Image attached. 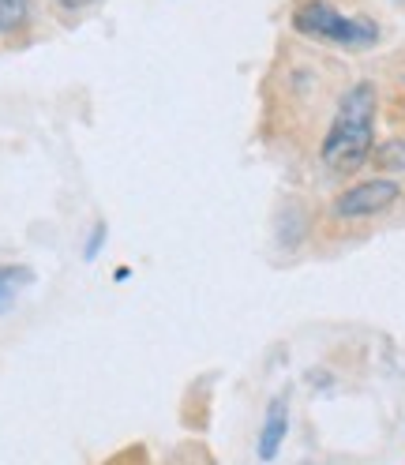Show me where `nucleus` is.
Masks as SVG:
<instances>
[{
  "label": "nucleus",
  "instance_id": "obj_2",
  "mask_svg": "<svg viewBox=\"0 0 405 465\" xmlns=\"http://www.w3.org/2000/svg\"><path fill=\"white\" fill-rule=\"evenodd\" d=\"M293 31L341 49H371L380 42V23L368 15H345L327 0H304L293 12Z\"/></svg>",
  "mask_w": 405,
  "mask_h": 465
},
{
  "label": "nucleus",
  "instance_id": "obj_7",
  "mask_svg": "<svg viewBox=\"0 0 405 465\" xmlns=\"http://www.w3.org/2000/svg\"><path fill=\"white\" fill-rule=\"evenodd\" d=\"M371 162L380 165V169H405V139H387L383 147H375L371 151Z\"/></svg>",
  "mask_w": 405,
  "mask_h": 465
},
{
  "label": "nucleus",
  "instance_id": "obj_6",
  "mask_svg": "<svg viewBox=\"0 0 405 465\" xmlns=\"http://www.w3.org/2000/svg\"><path fill=\"white\" fill-rule=\"evenodd\" d=\"M31 23V0H0V35H19Z\"/></svg>",
  "mask_w": 405,
  "mask_h": 465
},
{
  "label": "nucleus",
  "instance_id": "obj_10",
  "mask_svg": "<svg viewBox=\"0 0 405 465\" xmlns=\"http://www.w3.org/2000/svg\"><path fill=\"white\" fill-rule=\"evenodd\" d=\"M398 5H405V0H398Z\"/></svg>",
  "mask_w": 405,
  "mask_h": 465
},
{
  "label": "nucleus",
  "instance_id": "obj_5",
  "mask_svg": "<svg viewBox=\"0 0 405 465\" xmlns=\"http://www.w3.org/2000/svg\"><path fill=\"white\" fill-rule=\"evenodd\" d=\"M31 282H35V271L31 267H23V263H0V315H5L15 304V297Z\"/></svg>",
  "mask_w": 405,
  "mask_h": 465
},
{
  "label": "nucleus",
  "instance_id": "obj_8",
  "mask_svg": "<svg viewBox=\"0 0 405 465\" xmlns=\"http://www.w3.org/2000/svg\"><path fill=\"white\" fill-rule=\"evenodd\" d=\"M105 232H109V229L98 222V225H94V232H91V241L83 244V255H86V259H94V255L102 252V244H105Z\"/></svg>",
  "mask_w": 405,
  "mask_h": 465
},
{
  "label": "nucleus",
  "instance_id": "obj_4",
  "mask_svg": "<svg viewBox=\"0 0 405 465\" xmlns=\"http://www.w3.org/2000/svg\"><path fill=\"white\" fill-rule=\"evenodd\" d=\"M285 435H289V401L274 398L267 417H263V428H259V443H255L259 461H274L282 443H285Z\"/></svg>",
  "mask_w": 405,
  "mask_h": 465
},
{
  "label": "nucleus",
  "instance_id": "obj_3",
  "mask_svg": "<svg viewBox=\"0 0 405 465\" xmlns=\"http://www.w3.org/2000/svg\"><path fill=\"white\" fill-rule=\"evenodd\" d=\"M401 195V188L387 177H375V181H361L353 188H345L334 199V218L341 222H357V218H371V214H383L387 207H394Z\"/></svg>",
  "mask_w": 405,
  "mask_h": 465
},
{
  "label": "nucleus",
  "instance_id": "obj_9",
  "mask_svg": "<svg viewBox=\"0 0 405 465\" xmlns=\"http://www.w3.org/2000/svg\"><path fill=\"white\" fill-rule=\"evenodd\" d=\"M61 8H68V12H79V8H86V5H94V0H56Z\"/></svg>",
  "mask_w": 405,
  "mask_h": 465
},
{
  "label": "nucleus",
  "instance_id": "obj_1",
  "mask_svg": "<svg viewBox=\"0 0 405 465\" xmlns=\"http://www.w3.org/2000/svg\"><path fill=\"white\" fill-rule=\"evenodd\" d=\"M375 109H380V94L368 79L353 83L350 91L338 98L334 109V121L323 135V147H320V162L338 173V177H350L357 173L371 151H375Z\"/></svg>",
  "mask_w": 405,
  "mask_h": 465
}]
</instances>
